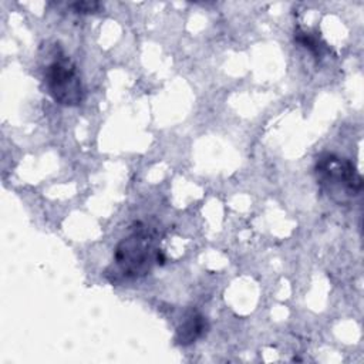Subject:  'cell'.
<instances>
[{
  "instance_id": "obj_1",
  "label": "cell",
  "mask_w": 364,
  "mask_h": 364,
  "mask_svg": "<svg viewBox=\"0 0 364 364\" xmlns=\"http://www.w3.org/2000/svg\"><path fill=\"white\" fill-rule=\"evenodd\" d=\"M156 233L148 226L135 228L121 239L114 249V277L138 279L148 274L158 264L161 249L156 246Z\"/></svg>"
},
{
  "instance_id": "obj_2",
  "label": "cell",
  "mask_w": 364,
  "mask_h": 364,
  "mask_svg": "<svg viewBox=\"0 0 364 364\" xmlns=\"http://www.w3.org/2000/svg\"><path fill=\"white\" fill-rule=\"evenodd\" d=\"M321 191L336 203L346 205L363 192V178L354 164L336 154H321L314 165Z\"/></svg>"
},
{
  "instance_id": "obj_3",
  "label": "cell",
  "mask_w": 364,
  "mask_h": 364,
  "mask_svg": "<svg viewBox=\"0 0 364 364\" xmlns=\"http://www.w3.org/2000/svg\"><path fill=\"white\" fill-rule=\"evenodd\" d=\"M50 97L60 105L75 107L84 101V85L77 65L65 55L54 58L44 71Z\"/></svg>"
},
{
  "instance_id": "obj_4",
  "label": "cell",
  "mask_w": 364,
  "mask_h": 364,
  "mask_svg": "<svg viewBox=\"0 0 364 364\" xmlns=\"http://www.w3.org/2000/svg\"><path fill=\"white\" fill-rule=\"evenodd\" d=\"M208 328L206 317L198 310H189L176 327L175 340L179 346H189L205 334Z\"/></svg>"
},
{
  "instance_id": "obj_5",
  "label": "cell",
  "mask_w": 364,
  "mask_h": 364,
  "mask_svg": "<svg viewBox=\"0 0 364 364\" xmlns=\"http://www.w3.org/2000/svg\"><path fill=\"white\" fill-rule=\"evenodd\" d=\"M70 9L78 14H94L102 9V4L100 1H75L70 4Z\"/></svg>"
},
{
  "instance_id": "obj_6",
  "label": "cell",
  "mask_w": 364,
  "mask_h": 364,
  "mask_svg": "<svg viewBox=\"0 0 364 364\" xmlns=\"http://www.w3.org/2000/svg\"><path fill=\"white\" fill-rule=\"evenodd\" d=\"M296 41L300 43L303 47L309 48L310 51H313L314 54L320 55V46L317 44V40L314 37H311L307 33H297L296 34Z\"/></svg>"
}]
</instances>
